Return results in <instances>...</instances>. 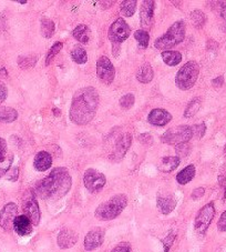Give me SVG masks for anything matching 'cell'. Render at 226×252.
Instances as JSON below:
<instances>
[{
    "mask_svg": "<svg viewBox=\"0 0 226 252\" xmlns=\"http://www.w3.org/2000/svg\"><path fill=\"white\" fill-rule=\"evenodd\" d=\"M99 93L93 87L88 86L77 90L73 94L69 117L73 124L85 126L94 118L99 107Z\"/></svg>",
    "mask_w": 226,
    "mask_h": 252,
    "instance_id": "cell-1",
    "label": "cell"
},
{
    "mask_svg": "<svg viewBox=\"0 0 226 252\" xmlns=\"http://www.w3.org/2000/svg\"><path fill=\"white\" fill-rule=\"evenodd\" d=\"M128 205V197L123 193L115 194L107 201L102 202L101 205L95 209L94 216L100 221H110L122 214Z\"/></svg>",
    "mask_w": 226,
    "mask_h": 252,
    "instance_id": "cell-3",
    "label": "cell"
},
{
    "mask_svg": "<svg viewBox=\"0 0 226 252\" xmlns=\"http://www.w3.org/2000/svg\"><path fill=\"white\" fill-rule=\"evenodd\" d=\"M72 34H73V37H75L76 40H78L81 43H84V45H86V43H89V41H90L91 30L88 26L81 24L79 26H77L75 30L72 32Z\"/></svg>",
    "mask_w": 226,
    "mask_h": 252,
    "instance_id": "cell-22",
    "label": "cell"
},
{
    "mask_svg": "<svg viewBox=\"0 0 226 252\" xmlns=\"http://www.w3.org/2000/svg\"><path fill=\"white\" fill-rule=\"evenodd\" d=\"M17 2L21 3V5H25V3H27V1H26V0H25V1H17Z\"/></svg>",
    "mask_w": 226,
    "mask_h": 252,
    "instance_id": "cell-51",
    "label": "cell"
},
{
    "mask_svg": "<svg viewBox=\"0 0 226 252\" xmlns=\"http://www.w3.org/2000/svg\"><path fill=\"white\" fill-rule=\"evenodd\" d=\"M137 80L141 84H149L152 81L154 77L153 69L150 66V64H143L137 70Z\"/></svg>",
    "mask_w": 226,
    "mask_h": 252,
    "instance_id": "cell-23",
    "label": "cell"
},
{
    "mask_svg": "<svg viewBox=\"0 0 226 252\" xmlns=\"http://www.w3.org/2000/svg\"><path fill=\"white\" fill-rule=\"evenodd\" d=\"M175 237H176V234L174 232H170L168 236H167V238L164 239V240H163L164 252H169L170 248L172 247L173 242H174V240H175Z\"/></svg>",
    "mask_w": 226,
    "mask_h": 252,
    "instance_id": "cell-39",
    "label": "cell"
},
{
    "mask_svg": "<svg viewBox=\"0 0 226 252\" xmlns=\"http://www.w3.org/2000/svg\"><path fill=\"white\" fill-rule=\"evenodd\" d=\"M192 128V133L193 137H195L197 139H201L204 134H205L206 131V126L205 124H199V125H194Z\"/></svg>",
    "mask_w": 226,
    "mask_h": 252,
    "instance_id": "cell-37",
    "label": "cell"
},
{
    "mask_svg": "<svg viewBox=\"0 0 226 252\" xmlns=\"http://www.w3.org/2000/svg\"><path fill=\"white\" fill-rule=\"evenodd\" d=\"M71 59L78 64H85L88 62V55L84 47L76 46L71 51Z\"/></svg>",
    "mask_w": 226,
    "mask_h": 252,
    "instance_id": "cell-28",
    "label": "cell"
},
{
    "mask_svg": "<svg viewBox=\"0 0 226 252\" xmlns=\"http://www.w3.org/2000/svg\"><path fill=\"white\" fill-rule=\"evenodd\" d=\"M154 9L155 1H153V0H144V1H142L140 10V21L141 26L144 28V30H147L152 27V23H153L154 17Z\"/></svg>",
    "mask_w": 226,
    "mask_h": 252,
    "instance_id": "cell-13",
    "label": "cell"
},
{
    "mask_svg": "<svg viewBox=\"0 0 226 252\" xmlns=\"http://www.w3.org/2000/svg\"><path fill=\"white\" fill-rule=\"evenodd\" d=\"M131 34V28L127 24L123 18H118L113 23L108 32V38L112 43H120L124 42Z\"/></svg>",
    "mask_w": 226,
    "mask_h": 252,
    "instance_id": "cell-8",
    "label": "cell"
},
{
    "mask_svg": "<svg viewBox=\"0 0 226 252\" xmlns=\"http://www.w3.org/2000/svg\"><path fill=\"white\" fill-rule=\"evenodd\" d=\"M180 157L177 156H169V157H163L161 159V161L159 163V169L160 171H162L164 173L168 172H172L173 170L179 167L180 164Z\"/></svg>",
    "mask_w": 226,
    "mask_h": 252,
    "instance_id": "cell-21",
    "label": "cell"
},
{
    "mask_svg": "<svg viewBox=\"0 0 226 252\" xmlns=\"http://www.w3.org/2000/svg\"><path fill=\"white\" fill-rule=\"evenodd\" d=\"M134 38H136V40L139 42V45H140L143 49H145V48H147V46H149L150 34L146 30L144 29L137 30V32H134Z\"/></svg>",
    "mask_w": 226,
    "mask_h": 252,
    "instance_id": "cell-33",
    "label": "cell"
},
{
    "mask_svg": "<svg viewBox=\"0 0 226 252\" xmlns=\"http://www.w3.org/2000/svg\"><path fill=\"white\" fill-rule=\"evenodd\" d=\"M6 177L9 181H17V180H18V177H19V168L14 167V168L9 169V171L6 173Z\"/></svg>",
    "mask_w": 226,
    "mask_h": 252,
    "instance_id": "cell-42",
    "label": "cell"
},
{
    "mask_svg": "<svg viewBox=\"0 0 226 252\" xmlns=\"http://www.w3.org/2000/svg\"><path fill=\"white\" fill-rule=\"evenodd\" d=\"M162 59L164 63H167L168 66L174 67L177 66L181 62H182V55L179 51H172V50H168V51H162Z\"/></svg>",
    "mask_w": 226,
    "mask_h": 252,
    "instance_id": "cell-25",
    "label": "cell"
},
{
    "mask_svg": "<svg viewBox=\"0 0 226 252\" xmlns=\"http://www.w3.org/2000/svg\"><path fill=\"white\" fill-rule=\"evenodd\" d=\"M7 95H8L7 87L5 84H3V82L0 81V103H2L3 101H5Z\"/></svg>",
    "mask_w": 226,
    "mask_h": 252,
    "instance_id": "cell-45",
    "label": "cell"
},
{
    "mask_svg": "<svg viewBox=\"0 0 226 252\" xmlns=\"http://www.w3.org/2000/svg\"><path fill=\"white\" fill-rule=\"evenodd\" d=\"M32 223L25 215L18 216L14 222V230L21 237L28 236L32 232Z\"/></svg>",
    "mask_w": 226,
    "mask_h": 252,
    "instance_id": "cell-19",
    "label": "cell"
},
{
    "mask_svg": "<svg viewBox=\"0 0 226 252\" xmlns=\"http://www.w3.org/2000/svg\"><path fill=\"white\" fill-rule=\"evenodd\" d=\"M7 151V142L5 139L0 138V155Z\"/></svg>",
    "mask_w": 226,
    "mask_h": 252,
    "instance_id": "cell-48",
    "label": "cell"
},
{
    "mask_svg": "<svg viewBox=\"0 0 226 252\" xmlns=\"http://www.w3.org/2000/svg\"><path fill=\"white\" fill-rule=\"evenodd\" d=\"M212 85L214 87H222L224 85V77L223 76H220L215 78V79L212 80Z\"/></svg>",
    "mask_w": 226,
    "mask_h": 252,
    "instance_id": "cell-47",
    "label": "cell"
},
{
    "mask_svg": "<svg viewBox=\"0 0 226 252\" xmlns=\"http://www.w3.org/2000/svg\"><path fill=\"white\" fill-rule=\"evenodd\" d=\"M38 62V57L37 56L30 55V56H25V57H19L18 59V64L20 68L23 69H29L33 67L34 64Z\"/></svg>",
    "mask_w": 226,
    "mask_h": 252,
    "instance_id": "cell-34",
    "label": "cell"
},
{
    "mask_svg": "<svg viewBox=\"0 0 226 252\" xmlns=\"http://www.w3.org/2000/svg\"><path fill=\"white\" fill-rule=\"evenodd\" d=\"M172 120V115L170 114L168 110L165 109H153L152 110L149 116H147V121L151 125L158 126V127H163V126H167L170 121Z\"/></svg>",
    "mask_w": 226,
    "mask_h": 252,
    "instance_id": "cell-16",
    "label": "cell"
},
{
    "mask_svg": "<svg viewBox=\"0 0 226 252\" xmlns=\"http://www.w3.org/2000/svg\"><path fill=\"white\" fill-rule=\"evenodd\" d=\"M110 252H132V248L129 242H121L113 248Z\"/></svg>",
    "mask_w": 226,
    "mask_h": 252,
    "instance_id": "cell-40",
    "label": "cell"
},
{
    "mask_svg": "<svg viewBox=\"0 0 226 252\" xmlns=\"http://www.w3.org/2000/svg\"><path fill=\"white\" fill-rule=\"evenodd\" d=\"M12 161H14V155L6 151V153L0 155V178L9 171Z\"/></svg>",
    "mask_w": 226,
    "mask_h": 252,
    "instance_id": "cell-27",
    "label": "cell"
},
{
    "mask_svg": "<svg viewBox=\"0 0 226 252\" xmlns=\"http://www.w3.org/2000/svg\"><path fill=\"white\" fill-rule=\"evenodd\" d=\"M62 48H63V42H61V41L56 42L55 45L50 48V50L48 51V54H47L46 66H49L50 63L52 62V60H54V58L56 57V56L58 55V54L60 53V51H61Z\"/></svg>",
    "mask_w": 226,
    "mask_h": 252,
    "instance_id": "cell-35",
    "label": "cell"
},
{
    "mask_svg": "<svg viewBox=\"0 0 226 252\" xmlns=\"http://www.w3.org/2000/svg\"><path fill=\"white\" fill-rule=\"evenodd\" d=\"M217 229H219V231L221 232L226 231V210L222 214L219 221H217Z\"/></svg>",
    "mask_w": 226,
    "mask_h": 252,
    "instance_id": "cell-44",
    "label": "cell"
},
{
    "mask_svg": "<svg viewBox=\"0 0 226 252\" xmlns=\"http://www.w3.org/2000/svg\"><path fill=\"white\" fill-rule=\"evenodd\" d=\"M175 150L180 157H186L190 154V146L188 143H180L175 147Z\"/></svg>",
    "mask_w": 226,
    "mask_h": 252,
    "instance_id": "cell-41",
    "label": "cell"
},
{
    "mask_svg": "<svg viewBox=\"0 0 226 252\" xmlns=\"http://www.w3.org/2000/svg\"><path fill=\"white\" fill-rule=\"evenodd\" d=\"M7 76H8V72L6 70V68L0 69V78H6Z\"/></svg>",
    "mask_w": 226,
    "mask_h": 252,
    "instance_id": "cell-49",
    "label": "cell"
},
{
    "mask_svg": "<svg viewBox=\"0 0 226 252\" xmlns=\"http://www.w3.org/2000/svg\"><path fill=\"white\" fill-rule=\"evenodd\" d=\"M201 105H202L201 98H194L193 100H191L184 111L185 118H191V117H193L198 111L199 108H201Z\"/></svg>",
    "mask_w": 226,
    "mask_h": 252,
    "instance_id": "cell-31",
    "label": "cell"
},
{
    "mask_svg": "<svg viewBox=\"0 0 226 252\" xmlns=\"http://www.w3.org/2000/svg\"><path fill=\"white\" fill-rule=\"evenodd\" d=\"M24 212H25V216L31 221V223L32 225H34V227L40 222V219H41L40 209H39L38 201L34 197H30L26 200L24 203Z\"/></svg>",
    "mask_w": 226,
    "mask_h": 252,
    "instance_id": "cell-14",
    "label": "cell"
},
{
    "mask_svg": "<svg viewBox=\"0 0 226 252\" xmlns=\"http://www.w3.org/2000/svg\"><path fill=\"white\" fill-rule=\"evenodd\" d=\"M97 76L106 85H111L115 77V68L111 60L106 56H101L97 62Z\"/></svg>",
    "mask_w": 226,
    "mask_h": 252,
    "instance_id": "cell-10",
    "label": "cell"
},
{
    "mask_svg": "<svg viewBox=\"0 0 226 252\" xmlns=\"http://www.w3.org/2000/svg\"><path fill=\"white\" fill-rule=\"evenodd\" d=\"M217 9H219L220 17L223 20V30L226 32V1H217Z\"/></svg>",
    "mask_w": 226,
    "mask_h": 252,
    "instance_id": "cell-38",
    "label": "cell"
},
{
    "mask_svg": "<svg viewBox=\"0 0 226 252\" xmlns=\"http://www.w3.org/2000/svg\"><path fill=\"white\" fill-rule=\"evenodd\" d=\"M104 241V231L101 228L90 230L85 237V249L86 251H93L102 245Z\"/></svg>",
    "mask_w": 226,
    "mask_h": 252,
    "instance_id": "cell-15",
    "label": "cell"
},
{
    "mask_svg": "<svg viewBox=\"0 0 226 252\" xmlns=\"http://www.w3.org/2000/svg\"><path fill=\"white\" fill-rule=\"evenodd\" d=\"M156 206L163 215H169L175 209L176 200L170 194L159 195L158 200H156Z\"/></svg>",
    "mask_w": 226,
    "mask_h": 252,
    "instance_id": "cell-20",
    "label": "cell"
},
{
    "mask_svg": "<svg viewBox=\"0 0 226 252\" xmlns=\"http://www.w3.org/2000/svg\"><path fill=\"white\" fill-rule=\"evenodd\" d=\"M137 5L138 2L136 0H125L122 3H121L120 11L124 17H132L134 12L137 10Z\"/></svg>",
    "mask_w": 226,
    "mask_h": 252,
    "instance_id": "cell-29",
    "label": "cell"
},
{
    "mask_svg": "<svg viewBox=\"0 0 226 252\" xmlns=\"http://www.w3.org/2000/svg\"><path fill=\"white\" fill-rule=\"evenodd\" d=\"M55 23L48 18L41 19V34L45 38H51L55 33Z\"/></svg>",
    "mask_w": 226,
    "mask_h": 252,
    "instance_id": "cell-30",
    "label": "cell"
},
{
    "mask_svg": "<svg viewBox=\"0 0 226 252\" xmlns=\"http://www.w3.org/2000/svg\"><path fill=\"white\" fill-rule=\"evenodd\" d=\"M132 143V136L131 133L125 132L116 139L115 141V147H114V153L112 155V159L114 161H120L124 158L125 154L129 150V148L131 147Z\"/></svg>",
    "mask_w": 226,
    "mask_h": 252,
    "instance_id": "cell-12",
    "label": "cell"
},
{
    "mask_svg": "<svg viewBox=\"0 0 226 252\" xmlns=\"http://www.w3.org/2000/svg\"><path fill=\"white\" fill-rule=\"evenodd\" d=\"M78 241V234L76 231H73L72 229H62L61 231L58 234V239H56V242H58L59 248L61 249H69V248H72L76 245Z\"/></svg>",
    "mask_w": 226,
    "mask_h": 252,
    "instance_id": "cell-17",
    "label": "cell"
},
{
    "mask_svg": "<svg viewBox=\"0 0 226 252\" xmlns=\"http://www.w3.org/2000/svg\"><path fill=\"white\" fill-rule=\"evenodd\" d=\"M199 73V66L197 62L191 60L180 68L175 77V85L181 90H189L195 85Z\"/></svg>",
    "mask_w": 226,
    "mask_h": 252,
    "instance_id": "cell-5",
    "label": "cell"
},
{
    "mask_svg": "<svg viewBox=\"0 0 226 252\" xmlns=\"http://www.w3.org/2000/svg\"><path fill=\"white\" fill-rule=\"evenodd\" d=\"M186 25L183 20H179L173 24L168 29V32L162 36L156 39L154 42V47L159 50L168 51L171 48H174L179 45L185 38Z\"/></svg>",
    "mask_w": 226,
    "mask_h": 252,
    "instance_id": "cell-4",
    "label": "cell"
},
{
    "mask_svg": "<svg viewBox=\"0 0 226 252\" xmlns=\"http://www.w3.org/2000/svg\"><path fill=\"white\" fill-rule=\"evenodd\" d=\"M134 101H136V97H134L133 94H124L123 97L120 98V106L121 108H123V109H130V108H132L134 105Z\"/></svg>",
    "mask_w": 226,
    "mask_h": 252,
    "instance_id": "cell-36",
    "label": "cell"
},
{
    "mask_svg": "<svg viewBox=\"0 0 226 252\" xmlns=\"http://www.w3.org/2000/svg\"><path fill=\"white\" fill-rule=\"evenodd\" d=\"M214 216H215L214 203L210 202L204 206L202 209L198 212L197 217H195L194 228L197 233H198L199 236H204L205 232L207 231L208 227H210Z\"/></svg>",
    "mask_w": 226,
    "mask_h": 252,
    "instance_id": "cell-7",
    "label": "cell"
},
{
    "mask_svg": "<svg viewBox=\"0 0 226 252\" xmlns=\"http://www.w3.org/2000/svg\"><path fill=\"white\" fill-rule=\"evenodd\" d=\"M204 192H205V189L204 188H197L193 191L192 194H191V197H192L193 200H198L199 198L203 197Z\"/></svg>",
    "mask_w": 226,
    "mask_h": 252,
    "instance_id": "cell-46",
    "label": "cell"
},
{
    "mask_svg": "<svg viewBox=\"0 0 226 252\" xmlns=\"http://www.w3.org/2000/svg\"><path fill=\"white\" fill-rule=\"evenodd\" d=\"M84 184L86 190L92 193H97L101 191L107 184V178L102 172L95 169H88L84 176Z\"/></svg>",
    "mask_w": 226,
    "mask_h": 252,
    "instance_id": "cell-9",
    "label": "cell"
},
{
    "mask_svg": "<svg viewBox=\"0 0 226 252\" xmlns=\"http://www.w3.org/2000/svg\"><path fill=\"white\" fill-rule=\"evenodd\" d=\"M224 154H225V156H226V146H225V148H224Z\"/></svg>",
    "mask_w": 226,
    "mask_h": 252,
    "instance_id": "cell-52",
    "label": "cell"
},
{
    "mask_svg": "<svg viewBox=\"0 0 226 252\" xmlns=\"http://www.w3.org/2000/svg\"><path fill=\"white\" fill-rule=\"evenodd\" d=\"M18 118V112L11 107H0V123L10 124Z\"/></svg>",
    "mask_w": 226,
    "mask_h": 252,
    "instance_id": "cell-26",
    "label": "cell"
},
{
    "mask_svg": "<svg viewBox=\"0 0 226 252\" xmlns=\"http://www.w3.org/2000/svg\"><path fill=\"white\" fill-rule=\"evenodd\" d=\"M72 179L67 168H55L34 188V193L41 199H59L69 192Z\"/></svg>",
    "mask_w": 226,
    "mask_h": 252,
    "instance_id": "cell-2",
    "label": "cell"
},
{
    "mask_svg": "<svg viewBox=\"0 0 226 252\" xmlns=\"http://www.w3.org/2000/svg\"><path fill=\"white\" fill-rule=\"evenodd\" d=\"M193 138L192 128L190 126H177L167 130L161 137V141L167 145H180L188 143Z\"/></svg>",
    "mask_w": 226,
    "mask_h": 252,
    "instance_id": "cell-6",
    "label": "cell"
},
{
    "mask_svg": "<svg viewBox=\"0 0 226 252\" xmlns=\"http://www.w3.org/2000/svg\"><path fill=\"white\" fill-rule=\"evenodd\" d=\"M195 177V166L194 164H189L188 167H185L183 170H181L176 176V181L179 182L180 185L184 186L189 184L191 180H193Z\"/></svg>",
    "mask_w": 226,
    "mask_h": 252,
    "instance_id": "cell-24",
    "label": "cell"
},
{
    "mask_svg": "<svg viewBox=\"0 0 226 252\" xmlns=\"http://www.w3.org/2000/svg\"><path fill=\"white\" fill-rule=\"evenodd\" d=\"M139 141L145 146H151L153 143V138L150 133H142L139 136Z\"/></svg>",
    "mask_w": 226,
    "mask_h": 252,
    "instance_id": "cell-43",
    "label": "cell"
},
{
    "mask_svg": "<svg viewBox=\"0 0 226 252\" xmlns=\"http://www.w3.org/2000/svg\"><path fill=\"white\" fill-rule=\"evenodd\" d=\"M54 114H55V116H56V117L61 116V111H60L59 109H56V108H55V109H54Z\"/></svg>",
    "mask_w": 226,
    "mask_h": 252,
    "instance_id": "cell-50",
    "label": "cell"
},
{
    "mask_svg": "<svg viewBox=\"0 0 226 252\" xmlns=\"http://www.w3.org/2000/svg\"><path fill=\"white\" fill-rule=\"evenodd\" d=\"M18 207L16 203L9 202L0 211V227L5 231H11L14 229V222L18 216Z\"/></svg>",
    "mask_w": 226,
    "mask_h": 252,
    "instance_id": "cell-11",
    "label": "cell"
},
{
    "mask_svg": "<svg viewBox=\"0 0 226 252\" xmlns=\"http://www.w3.org/2000/svg\"><path fill=\"white\" fill-rule=\"evenodd\" d=\"M191 20H192L195 28L201 29L206 23V16L201 10H194L191 12Z\"/></svg>",
    "mask_w": 226,
    "mask_h": 252,
    "instance_id": "cell-32",
    "label": "cell"
},
{
    "mask_svg": "<svg viewBox=\"0 0 226 252\" xmlns=\"http://www.w3.org/2000/svg\"><path fill=\"white\" fill-rule=\"evenodd\" d=\"M52 166V157L47 151H40L33 159V167L37 171H47Z\"/></svg>",
    "mask_w": 226,
    "mask_h": 252,
    "instance_id": "cell-18",
    "label": "cell"
}]
</instances>
